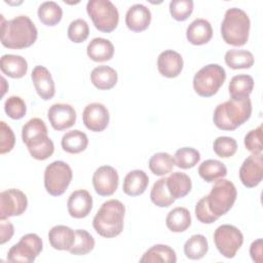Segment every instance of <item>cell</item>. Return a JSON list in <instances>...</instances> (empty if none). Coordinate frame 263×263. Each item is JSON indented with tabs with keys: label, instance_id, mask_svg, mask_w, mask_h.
<instances>
[{
	"label": "cell",
	"instance_id": "obj_1",
	"mask_svg": "<svg viewBox=\"0 0 263 263\" xmlns=\"http://www.w3.org/2000/svg\"><path fill=\"white\" fill-rule=\"evenodd\" d=\"M38 31L28 15H17L5 21L1 14V44L10 49H23L35 43Z\"/></svg>",
	"mask_w": 263,
	"mask_h": 263
},
{
	"label": "cell",
	"instance_id": "obj_2",
	"mask_svg": "<svg viewBox=\"0 0 263 263\" xmlns=\"http://www.w3.org/2000/svg\"><path fill=\"white\" fill-rule=\"evenodd\" d=\"M252 114L250 98L232 99L219 104L213 114L215 125L222 130H234L248 121Z\"/></svg>",
	"mask_w": 263,
	"mask_h": 263
},
{
	"label": "cell",
	"instance_id": "obj_3",
	"mask_svg": "<svg viewBox=\"0 0 263 263\" xmlns=\"http://www.w3.org/2000/svg\"><path fill=\"white\" fill-rule=\"evenodd\" d=\"M125 206L118 199L105 201L92 219V227L96 232L106 238L118 236L124 225Z\"/></svg>",
	"mask_w": 263,
	"mask_h": 263
},
{
	"label": "cell",
	"instance_id": "obj_4",
	"mask_svg": "<svg viewBox=\"0 0 263 263\" xmlns=\"http://www.w3.org/2000/svg\"><path fill=\"white\" fill-rule=\"evenodd\" d=\"M251 21L247 12L240 8H228L221 24L223 40L232 46H242L248 42Z\"/></svg>",
	"mask_w": 263,
	"mask_h": 263
},
{
	"label": "cell",
	"instance_id": "obj_5",
	"mask_svg": "<svg viewBox=\"0 0 263 263\" xmlns=\"http://www.w3.org/2000/svg\"><path fill=\"white\" fill-rule=\"evenodd\" d=\"M236 197L237 190L234 184L226 179L216 181L210 193L203 196L209 210L218 218L227 214L231 210Z\"/></svg>",
	"mask_w": 263,
	"mask_h": 263
},
{
	"label": "cell",
	"instance_id": "obj_6",
	"mask_svg": "<svg viewBox=\"0 0 263 263\" xmlns=\"http://www.w3.org/2000/svg\"><path fill=\"white\" fill-rule=\"evenodd\" d=\"M226 79L225 69L218 64H209L198 70L193 77V89L202 97L210 98L218 92Z\"/></svg>",
	"mask_w": 263,
	"mask_h": 263
},
{
	"label": "cell",
	"instance_id": "obj_7",
	"mask_svg": "<svg viewBox=\"0 0 263 263\" xmlns=\"http://www.w3.org/2000/svg\"><path fill=\"white\" fill-rule=\"evenodd\" d=\"M86 12L96 29L101 32L111 33L118 26L119 12L110 0H89Z\"/></svg>",
	"mask_w": 263,
	"mask_h": 263
},
{
	"label": "cell",
	"instance_id": "obj_8",
	"mask_svg": "<svg viewBox=\"0 0 263 263\" xmlns=\"http://www.w3.org/2000/svg\"><path fill=\"white\" fill-rule=\"evenodd\" d=\"M73 178L72 168L63 160L49 163L44 170V187L48 194L60 196L64 194Z\"/></svg>",
	"mask_w": 263,
	"mask_h": 263
},
{
	"label": "cell",
	"instance_id": "obj_9",
	"mask_svg": "<svg viewBox=\"0 0 263 263\" xmlns=\"http://www.w3.org/2000/svg\"><path fill=\"white\" fill-rule=\"evenodd\" d=\"M43 243L36 233H28L21 237L20 241L13 245L7 253V260L13 263H32L42 252Z\"/></svg>",
	"mask_w": 263,
	"mask_h": 263
},
{
	"label": "cell",
	"instance_id": "obj_10",
	"mask_svg": "<svg viewBox=\"0 0 263 263\" xmlns=\"http://www.w3.org/2000/svg\"><path fill=\"white\" fill-rule=\"evenodd\" d=\"M214 242L219 253L225 258H233L243 243L241 231L230 224H223L217 227L214 232Z\"/></svg>",
	"mask_w": 263,
	"mask_h": 263
},
{
	"label": "cell",
	"instance_id": "obj_11",
	"mask_svg": "<svg viewBox=\"0 0 263 263\" xmlns=\"http://www.w3.org/2000/svg\"><path fill=\"white\" fill-rule=\"evenodd\" d=\"M27 208V195L20 189L11 188L0 193V220L21 216Z\"/></svg>",
	"mask_w": 263,
	"mask_h": 263
},
{
	"label": "cell",
	"instance_id": "obj_12",
	"mask_svg": "<svg viewBox=\"0 0 263 263\" xmlns=\"http://www.w3.org/2000/svg\"><path fill=\"white\" fill-rule=\"evenodd\" d=\"M119 183L117 171L111 165L98 167L92 175V186L101 196H110L115 193Z\"/></svg>",
	"mask_w": 263,
	"mask_h": 263
},
{
	"label": "cell",
	"instance_id": "obj_13",
	"mask_svg": "<svg viewBox=\"0 0 263 263\" xmlns=\"http://www.w3.org/2000/svg\"><path fill=\"white\" fill-rule=\"evenodd\" d=\"M238 176L243 186L248 188L258 186L263 179L262 153L249 155L240 165Z\"/></svg>",
	"mask_w": 263,
	"mask_h": 263
},
{
	"label": "cell",
	"instance_id": "obj_14",
	"mask_svg": "<svg viewBox=\"0 0 263 263\" xmlns=\"http://www.w3.org/2000/svg\"><path fill=\"white\" fill-rule=\"evenodd\" d=\"M110 115L107 107L102 103H90L82 112V121L87 129L95 133L103 132L107 128Z\"/></svg>",
	"mask_w": 263,
	"mask_h": 263
},
{
	"label": "cell",
	"instance_id": "obj_15",
	"mask_svg": "<svg viewBox=\"0 0 263 263\" xmlns=\"http://www.w3.org/2000/svg\"><path fill=\"white\" fill-rule=\"evenodd\" d=\"M47 117L54 130H64L73 126L76 122V111L74 107L65 103H57L49 107Z\"/></svg>",
	"mask_w": 263,
	"mask_h": 263
},
{
	"label": "cell",
	"instance_id": "obj_16",
	"mask_svg": "<svg viewBox=\"0 0 263 263\" xmlns=\"http://www.w3.org/2000/svg\"><path fill=\"white\" fill-rule=\"evenodd\" d=\"M92 209V196L85 189L73 191L67 201L69 215L75 219H82L89 215Z\"/></svg>",
	"mask_w": 263,
	"mask_h": 263
},
{
	"label": "cell",
	"instance_id": "obj_17",
	"mask_svg": "<svg viewBox=\"0 0 263 263\" xmlns=\"http://www.w3.org/2000/svg\"><path fill=\"white\" fill-rule=\"evenodd\" d=\"M31 78L38 96L42 100L48 101L54 97L55 85L47 68L41 65L34 67L31 73Z\"/></svg>",
	"mask_w": 263,
	"mask_h": 263
},
{
	"label": "cell",
	"instance_id": "obj_18",
	"mask_svg": "<svg viewBox=\"0 0 263 263\" xmlns=\"http://www.w3.org/2000/svg\"><path fill=\"white\" fill-rule=\"evenodd\" d=\"M184 62L182 55L172 49L164 50L157 58L158 72L166 78H175L179 76L183 70Z\"/></svg>",
	"mask_w": 263,
	"mask_h": 263
},
{
	"label": "cell",
	"instance_id": "obj_19",
	"mask_svg": "<svg viewBox=\"0 0 263 263\" xmlns=\"http://www.w3.org/2000/svg\"><path fill=\"white\" fill-rule=\"evenodd\" d=\"M151 11L144 4L132 5L125 13V25L133 32H143L150 26Z\"/></svg>",
	"mask_w": 263,
	"mask_h": 263
},
{
	"label": "cell",
	"instance_id": "obj_20",
	"mask_svg": "<svg viewBox=\"0 0 263 263\" xmlns=\"http://www.w3.org/2000/svg\"><path fill=\"white\" fill-rule=\"evenodd\" d=\"M25 145L27 146L31 156L37 160H45L54 152V144L48 137L47 133L31 138L25 143Z\"/></svg>",
	"mask_w": 263,
	"mask_h": 263
},
{
	"label": "cell",
	"instance_id": "obj_21",
	"mask_svg": "<svg viewBox=\"0 0 263 263\" xmlns=\"http://www.w3.org/2000/svg\"><path fill=\"white\" fill-rule=\"evenodd\" d=\"M213 37V28L205 18H195L186 30V38L193 45L206 44Z\"/></svg>",
	"mask_w": 263,
	"mask_h": 263
},
{
	"label": "cell",
	"instance_id": "obj_22",
	"mask_svg": "<svg viewBox=\"0 0 263 263\" xmlns=\"http://www.w3.org/2000/svg\"><path fill=\"white\" fill-rule=\"evenodd\" d=\"M48 241L58 251H69L75 241V231L66 225H55L48 231Z\"/></svg>",
	"mask_w": 263,
	"mask_h": 263
},
{
	"label": "cell",
	"instance_id": "obj_23",
	"mask_svg": "<svg viewBox=\"0 0 263 263\" xmlns=\"http://www.w3.org/2000/svg\"><path fill=\"white\" fill-rule=\"evenodd\" d=\"M149 184V177L143 170H133L123 179L122 190L126 195L139 196L143 194Z\"/></svg>",
	"mask_w": 263,
	"mask_h": 263
},
{
	"label": "cell",
	"instance_id": "obj_24",
	"mask_svg": "<svg viewBox=\"0 0 263 263\" xmlns=\"http://www.w3.org/2000/svg\"><path fill=\"white\" fill-rule=\"evenodd\" d=\"M86 53L93 62H107L110 61L114 55V45L108 39L96 37L88 43Z\"/></svg>",
	"mask_w": 263,
	"mask_h": 263
},
{
	"label": "cell",
	"instance_id": "obj_25",
	"mask_svg": "<svg viewBox=\"0 0 263 263\" xmlns=\"http://www.w3.org/2000/svg\"><path fill=\"white\" fill-rule=\"evenodd\" d=\"M0 69L6 76L18 79L26 75L28 63L22 55L6 53L0 59Z\"/></svg>",
	"mask_w": 263,
	"mask_h": 263
},
{
	"label": "cell",
	"instance_id": "obj_26",
	"mask_svg": "<svg viewBox=\"0 0 263 263\" xmlns=\"http://www.w3.org/2000/svg\"><path fill=\"white\" fill-rule=\"evenodd\" d=\"M118 80V74L110 66L102 65L92 69L90 73L91 83L101 90H108L113 88Z\"/></svg>",
	"mask_w": 263,
	"mask_h": 263
},
{
	"label": "cell",
	"instance_id": "obj_27",
	"mask_svg": "<svg viewBox=\"0 0 263 263\" xmlns=\"http://www.w3.org/2000/svg\"><path fill=\"white\" fill-rule=\"evenodd\" d=\"M166 187L172 197L176 200L189 194L192 188V182L187 174L175 172L166 177Z\"/></svg>",
	"mask_w": 263,
	"mask_h": 263
},
{
	"label": "cell",
	"instance_id": "obj_28",
	"mask_svg": "<svg viewBox=\"0 0 263 263\" xmlns=\"http://www.w3.org/2000/svg\"><path fill=\"white\" fill-rule=\"evenodd\" d=\"M165 225L172 232H184L191 225L190 212L183 206L174 208L168 212L165 218Z\"/></svg>",
	"mask_w": 263,
	"mask_h": 263
},
{
	"label": "cell",
	"instance_id": "obj_29",
	"mask_svg": "<svg viewBox=\"0 0 263 263\" xmlns=\"http://www.w3.org/2000/svg\"><path fill=\"white\" fill-rule=\"evenodd\" d=\"M141 263H155V262H164V263H176L177 255L176 252L167 245H154L148 249L140 259Z\"/></svg>",
	"mask_w": 263,
	"mask_h": 263
},
{
	"label": "cell",
	"instance_id": "obj_30",
	"mask_svg": "<svg viewBox=\"0 0 263 263\" xmlns=\"http://www.w3.org/2000/svg\"><path fill=\"white\" fill-rule=\"evenodd\" d=\"M62 148L70 154H77L84 151L88 145V138L85 133L79 129H72L64 134L61 141Z\"/></svg>",
	"mask_w": 263,
	"mask_h": 263
},
{
	"label": "cell",
	"instance_id": "obj_31",
	"mask_svg": "<svg viewBox=\"0 0 263 263\" xmlns=\"http://www.w3.org/2000/svg\"><path fill=\"white\" fill-rule=\"evenodd\" d=\"M198 175L205 182L213 183L227 176V167L220 160L206 159L199 164Z\"/></svg>",
	"mask_w": 263,
	"mask_h": 263
},
{
	"label": "cell",
	"instance_id": "obj_32",
	"mask_svg": "<svg viewBox=\"0 0 263 263\" xmlns=\"http://www.w3.org/2000/svg\"><path fill=\"white\" fill-rule=\"evenodd\" d=\"M254 88V79L248 74L235 75L230 79L228 90L230 98L241 99L250 98Z\"/></svg>",
	"mask_w": 263,
	"mask_h": 263
},
{
	"label": "cell",
	"instance_id": "obj_33",
	"mask_svg": "<svg viewBox=\"0 0 263 263\" xmlns=\"http://www.w3.org/2000/svg\"><path fill=\"white\" fill-rule=\"evenodd\" d=\"M39 21L48 27L58 25L63 17L62 7L54 1L42 2L37 10Z\"/></svg>",
	"mask_w": 263,
	"mask_h": 263
},
{
	"label": "cell",
	"instance_id": "obj_34",
	"mask_svg": "<svg viewBox=\"0 0 263 263\" xmlns=\"http://www.w3.org/2000/svg\"><path fill=\"white\" fill-rule=\"evenodd\" d=\"M209 251V242L204 235L193 234L184 243V254L190 260H199Z\"/></svg>",
	"mask_w": 263,
	"mask_h": 263
},
{
	"label": "cell",
	"instance_id": "obj_35",
	"mask_svg": "<svg viewBox=\"0 0 263 263\" xmlns=\"http://www.w3.org/2000/svg\"><path fill=\"white\" fill-rule=\"evenodd\" d=\"M224 60L226 65L233 70L250 69L255 62L253 53L246 49L227 50Z\"/></svg>",
	"mask_w": 263,
	"mask_h": 263
},
{
	"label": "cell",
	"instance_id": "obj_36",
	"mask_svg": "<svg viewBox=\"0 0 263 263\" xmlns=\"http://www.w3.org/2000/svg\"><path fill=\"white\" fill-rule=\"evenodd\" d=\"M150 199L159 208H167L175 202L166 187V178H160L153 184L150 191Z\"/></svg>",
	"mask_w": 263,
	"mask_h": 263
},
{
	"label": "cell",
	"instance_id": "obj_37",
	"mask_svg": "<svg viewBox=\"0 0 263 263\" xmlns=\"http://www.w3.org/2000/svg\"><path fill=\"white\" fill-rule=\"evenodd\" d=\"M96 241L92 235L84 229L75 230V241L68 251L72 255L83 256L90 253L95 248Z\"/></svg>",
	"mask_w": 263,
	"mask_h": 263
},
{
	"label": "cell",
	"instance_id": "obj_38",
	"mask_svg": "<svg viewBox=\"0 0 263 263\" xmlns=\"http://www.w3.org/2000/svg\"><path fill=\"white\" fill-rule=\"evenodd\" d=\"M148 165L154 175L164 176L173 171L175 160L171 154L166 152H158L150 157Z\"/></svg>",
	"mask_w": 263,
	"mask_h": 263
},
{
	"label": "cell",
	"instance_id": "obj_39",
	"mask_svg": "<svg viewBox=\"0 0 263 263\" xmlns=\"http://www.w3.org/2000/svg\"><path fill=\"white\" fill-rule=\"evenodd\" d=\"M174 160L176 166L182 170H188L194 167L199 162L200 153L192 147H182L176 151Z\"/></svg>",
	"mask_w": 263,
	"mask_h": 263
},
{
	"label": "cell",
	"instance_id": "obj_40",
	"mask_svg": "<svg viewBox=\"0 0 263 263\" xmlns=\"http://www.w3.org/2000/svg\"><path fill=\"white\" fill-rule=\"evenodd\" d=\"M214 152L222 158H228L233 156L237 151V143L235 139L227 136H221L216 138L213 143Z\"/></svg>",
	"mask_w": 263,
	"mask_h": 263
},
{
	"label": "cell",
	"instance_id": "obj_41",
	"mask_svg": "<svg viewBox=\"0 0 263 263\" xmlns=\"http://www.w3.org/2000/svg\"><path fill=\"white\" fill-rule=\"evenodd\" d=\"M67 34L72 42L81 43L85 41L89 35L88 24L83 18H76L70 23Z\"/></svg>",
	"mask_w": 263,
	"mask_h": 263
},
{
	"label": "cell",
	"instance_id": "obj_42",
	"mask_svg": "<svg viewBox=\"0 0 263 263\" xmlns=\"http://www.w3.org/2000/svg\"><path fill=\"white\" fill-rule=\"evenodd\" d=\"M4 111L9 118L18 120L26 115L27 106L21 97L10 96L4 103Z\"/></svg>",
	"mask_w": 263,
	"mask_h": 263
},
{
	"label": "cell",
	"instance_id": "obj_43",
	"mask_svg": "<svg viewBox=\"0 0 263 263\" xmlns=\"http://www.w3.org/2000/svg\"><path fill=\"white\" fill-rule=\"evenodd\" d=\"M192 0H173L170 2V13L178 22L186 21L193 11Z\"/></svg>",
	"mask_w": 263,
	"mask_h": 263
},
{
	"label": "cell",
	"instance_id": "obj_44",
	"mask_svg": "<svg viewBox=\"0 0 263 263\" xmlns=\"http://www.w3.org/2000/svg\"><path fill=\"white\" fill-rule=\"evenodd\" d=\"M43 133H47V127L45 122L38 117L31 118L22 127L23 143H26L29 139Z\"/></svg>",
	"mask_w": 263,
	"mask_h": 263
},
{
	"label": "cell",
	"instance_id": "obj_45",
	"mask_svg": "<svg viewBox=\"0 0 263 263\" xmlns=\"http://www.w3.org/2000/svg\"><path fill=\"white\" fill-rule=\"evenodd\" d=\"M245 146L248 151L252 152V154H260L263 150L262 145V125L260 124L257 128L250 130L243 140Z\"/></svg>",
	"mask_w": 263,
	"mask_h": 263
},
{
	"label": "cell",
	"instance_id": "obj_46",
	"mask_svg": "<svg viewBox=\"0 0 263 263\" xmlns=\"http://www.w3.org/2000/svg\"><path fill=\"white\" fill-rule=\"evenodd\" d=\"M15 144L13 130L5 121L0 122V153L5 154L10 152Z\"/></svg>",
	"mask_w": 263,
	"mask_h": 263
},
{
	"label": "cell",
	"instance_id": "obj_47",
	"mask_svg": "<svg viewBox=\"0 0 263 263\" xmlns=\"http://www.w3.org/2000/svg\"><path fill=\"white\" fill-rule=\"evenodd\" d=\"M195 216L197 220L203 224H212L219 219L211 213L203 197H201L195 204Z\"/></svg>",
	"mask_w": 263,
	"mask_h": 263
},
{
	"label": "cell",
	"instance_id": "obj_48",
	"mask_svg": "<svg viewBox=\"0 0 263 263\" xmlns=\"http://www.w3.org/2000/svg\"><path fill=\"white\" fill-rule=\"evenodd\" d=\"M0 245H4L9 241L14 233L13 225L7 219L0 220Z\"/></svg>",
	"mask_w": 263,
	"mask_h": 263
},
{
	"label": "cell",
	"instance_id": "obj_49",
	"mask_svg": "<svg viewBox=\"0 0 263 263\" xmlns=\"http://www.w3.org/2000/svg\"><path fill=\"white\" fill-rule=\"evenodd\" d=\"M262 247H263L262 238H258L254 240L250 246L251 258L256 263H262Z\"/></svg>",
	"mask_w": 263,
	"mask_h": 263
},
{
	"label": "cell",
	"instance_id": "obj_50",
	"mask_svg": "<svg viewBox=\"0 0 263 263\" xmlns=\"http://www.w3.org/2000/svg\"><path fill=\"white\" fill-rule=\"evenodd\" d=\"M1 81H2V83H3V84H6V80H5V78H4V77H2V78H1ZM5 91H6V88H3V89H2V96H4Z\"/></svg>",
	"mask_w": 263,
	"mask_h": 263
}]
</instances>
